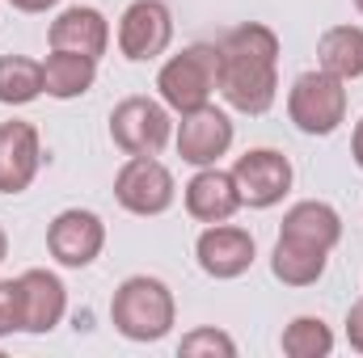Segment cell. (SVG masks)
<instances>
[{"label":"cell","mask_w":363,"mask_h":358,"mask_svg":"<svg viewBox=\"0 0 363 358\" xmlns=\"http://www.w3.org/2000/svg\"><path fill=\"white\" fill-rule=\"evenodd\" d=\"M216 76H220V51L194 42V47H182L178 55L165 59V68L157 72V89H161V101L169 110L190 114V110L211 101Z\"/></svg>","instance_id":"3957f363"},{"label":"cell","mask_w":363,"mask_h":358,"mask_svg":"<svg viewBox=\"0 0 363 358\" xmlns=\"http://www.w3.org/2000/svg\"><path fill=\"white\" fill-rule=\"evenodd\" d=\"M34 97H43V64L0 55V105H30Z\"/></svg>","instance_id":"ffe728a7"},{"label":"cell","mask_w":363,"mask_h":358,"mask_svg":"<svg viewBox=\"0 0 363 358\" xmlns=\"http://www.w3.org/2000/svg\"><path fill=\"white\" fill-rule=\"evenodd\" d=\"M355 8H359V13H363V0H355Z\"/></svg>","instance_id":"83f0119b"},{"label":"cell","mask_w":363,"mask_h":358,"mask_svg":"<svg viewBox=\"0 0 363 358\" xmlns=\"http://www.w3.org/2000/svg\"><path fill=\"white\" fill-rule=\"evenodd\" d=\"M47 42H51V51H77V55L101 59L106 47H110V21L93 4H72L51 21Z\"/></svg>","instance_id":"5bb4252c"},{"label":"cell","mask_w":363,"mask_h":358,"mask_svg":"<svg viewBox=\"0 0 363 358\" xmlns=\"http://www.w3.org/2000/svg\"><path fill=\"white\" fill-rule=\"evenodd\" d=\"M21 329V295H17V278H0V337Z\"/></svg>","instance_id":"603a6c76"},{"label":"cell","mask_w":363,"mask_h":358,"mask_svg":"<svg viewBox=\"0 0 363 358\" xmlns=\"http://www.w3.org/2000/svg\"><path fill=\"white\" fill-rule=\"evenodd\" d=\"M186 358H233L237 354V342L224 333V329H194V333H186L178 346Z\"/></svg>","instance_id":"7402d4cb"},{"label":"cell","mask_w":363,"mask_h":358,"mask_svg":"<svg viewBox=\"0 0 363 358\" xmlns=\"http://www.w3.org/2000/svg\"><path fill=\"white\" fill-rule=\"evenodd\" d=\"M17 13H47V8H55L60 0H9Z\"/></svg>","instance_id":"d4e9b609"},{"label":"cell","mask_w":363,"mask_h":358,"mask_svg":"<svg viewBox=\"0 0 363 358\" xmlns=\"http://www.w3.org/2000/svg\"><path fill=\"white\" fill-rule=\"evenodd\" d=\"M43 169V139L34 122H0V194H21Z\"/></svg>","instance_id":"7c38bea8"},{"label":"cell","mask_w":363,"mask_h":358,"mask_svg":"<svg viewBox=\"0 0 363 358\" xmlns=\"http://www.w3.org/2000/svg\"><path fill=\"white\" fill-rule=\"evenodd\" d=\"M169 131H174L169 105L152 97H127L110 114V139L127 156H157L169 144Z\"/></svg>","instance_id":"5b68a950"},{"label":"cell","mask_w":363,"mask_h":358,"mask_svg":"<svg viewBox=\"0 0 363 358\" xmlns=\"http://www.w3.org/2000/svg\"><path fill=\"white\" fill-rule=\"evenodd\" d=\"M93 81H97V59H89V55L51 51V55L43 59V93H47V97L72 101V97L89 93Z\"/></svg>","instance_id":"d6986e66"},{"label":"cell","mask_w":363,"mask_h":358,"mask_svg":"<svg viewBox=\"0 0 363 358\" xmlns=\"http://www.w3.org/2000/svg\"><path fill=\"white\" fill-rule=\"evenodd\" d=\"M287 118L304 135H334L347 122V81L330 72H304L287 93Z\"/></svg>","instance_id":"277c9868"},{"label":"cell","mask_w":363,"mask_h":358,"mask_svg":"<svg viewBox=\"0 0 363 358\" xmlns=\"http://www.w3.org/2000/svg\"><path fill=\"white\" fill-rule=\"evenodd\" d=\"M347 342H351V350L363 354V299H355L347 312Z\"/></svg>","instance_id":"cb8c5ba5"},{"label":"cell","mask_w":363,"mask_h":358,"mask_svg":"<svg viewBox=\"0 0 363 358\" xmlns=\"http://www.w3.org/2000/svg\"><path fill=\"white\" fill-rule=\"evenodd\" d=\"M233 148V118L224 110H216L211 101L182 114L178 122V156L194 169H207L216 165L224 152Z\"/></svg>","instance_id":"30bf717a"},{"label":"cell","mask_w":363,"mask_h":358,"mask_svg":"<svg viewBox=\"0 0 363 358\" xmlns=\"http://www.w3.org/2000/svg\"><path fill=\"white\" fill-rule=\"evenodd\" d=\"M174 173L157 156H131L114 178V198L131 215H161L174 207Z\"/></svg>","instance_id":"8992f818"},{"label":"cell","mask_w":363,"mask_h":358,"mask_svg":"<svg viewBox=\"0 0 363 358\" xmlns=\"http://www.w3.org/2000/svg\"><path fill=\"white\" fill-rule=\"evenodd\" d=\"M21 295V333H51L68 312V291L51 270H26L17 278Z\"/></svg>","instance_id":"4fadbf2b"},{"label":"cell","mask_w":363,"mask_h":358,"mask_svg":"<svg viewBox=\"0 0 363 358\" xmlns=\"http://www.w3.org/2000/svg\"><path fill=\"white\" fill-rule=\"evenodd\" d=\"M9 258V236H4V228H0V262Z\"/></svg>","instance_id":"4316f807"},{"label":"cell","mask_w":363,"mask_h":358,"mask_svg":"<svg viewBox=\"0 0 363 358\" xmlns=\"http://www.w3.org/2000/svg\"><path fill=\"white\" fill-rule=\"evenodd\" d=\"M325 266H330V253H325V249L304 245V241L279 232L274 253H271V270H274L279 282H287V287H313V282L325 274Z\"/></svg>","instance_id":"e0dca14e"},{"label":"cell","mask_w":363,"mask_h":358,"mask_svg":"<svg viewBox=\"0 0 363 358\" xmlns=\"http://www.w3.org/2000/svg\"><path fill=\"white\" fill-rule=\"evenodd\" d=\"M216 89L237 114H267L279 93V34L271 25H237L220 47Z\"/></svg>","instance_id":"6da1fadb"},{"label":"cell","mask_w":363,"mask_h":358,"mask_svg":"<svg viewBox=\"0 0 363 358\" xmlns=\"http://www.w3.org/2000/svg\"><path fill=\"white\" fill-rule=\"evenodd\" d=\"M283 236H296V241L317 245V249L330 253V249L342 241V215H338L330 202H317V198L296 202V207L283 215Z\"/></svg>","instance_id":"2e32d148"},{"label":"cell","mask_w":363,"mask_h":358,"mask_svg":"<svg viewBox=\"0 0 363 358\" xmlns=\"http://www.w3.org/2000/svg\"><path fill=\"white\" fill-rule=\"evenodd\" d=\"M228 173L237 181L241 207L267 211L274 202H283V194L291 190V161L274 148H250L245 156H237V165Z\"/></svg>","instance_id":"ba28073f"},{"label":"cell","mask_w":363,"mask_h":358,"mask_svg":"<svg viewBox=\"0 0 363 358\" xmlns=\"http://www.w3.org/2000/svg\"><path fill=\"white\" fill-rule=\"evenodd\" d=\"M47 249H51V258L60 266H72V270L93 266L101 258V249H106V224H101V215L81 211V207L60 211L51 219V228H47Z\"/></svg>","instance_id":"9c48e42d"},{"label":"cell","mask_w":363,"mask_h":358,"mask_svg":"<svg viewBox=\"0 0 363 358\" xmlns=\"http://www.w3.org/2000/svg\"><path fill=\"white\" fill-rule=\"evenodd\" d=\"M317 68L338 81L363 76V30L359 25H330L317 38Z\"/></svg>","instance_id":"ac0fdd59"},{"label":"cell","mask_w":363,"mask_h":358,"mask_svg":"<svg viewBox=\"0 0 363 358\" xmlns=\"http://www.w3.org/2000/svg\"><path fill=\"white\" fill-rule=\"evenodd\" d=\"M254 253H258L254 236L245 228H233L228 219L224 224H207L203 236L194 241V258H199L203 274H211V278H241L254 266Z\"/></svg>","instance_id":"8fae6325"},{"label":"cell","mask_w":363,"mask_h":358,"mask_svg":"<svg viewBox=\"0 0 363 358\" xmlns=\"http://www.w3.org/2000/svg\"><path fill=\"white\" fill-rule=\"evenodd\" d=\"M351 156H355V165L363 169V118L355 122V135H351Z\"/></svg>","instance_id":"484cf974"},{"label":"cell","mask_w":363,"mask_h":358,"mask_svg":"<svg viewBox=\"0 0 363 358\" xmlns=\"http://www.w3.org/2000/svg\"><path fill=\"white\" fill-rule=\"evenodd\" d=\"M174 42V13L161 0H135L127 4V13L118 17V51L131 64H148L157 55H165Z\"/></svg>","instance_id":"52a82bcc"},{"label":"cell","mask_w":363,"mask_h":358,"mask_svg":"<svg viewBox=\"0 0 363 358\" xmlns=\"http://www.w3.org/2000/svg\"><path fill=\"white\" fill-rule=\"evenodd\" d=\"M110 321L114 329L127 337V342H161L174 321H178V304H174V291L161 282V278H148V274H135L127 278L114 299H110Z\"/></svg>","instance_id":"7a4b0ae2"},{"label":"cell","mask_w":363,"mask_h":358,"mask_svg":"<svg viewBox=\"0 0 363 358\" xmlns=\"http://www.w3.org/2000/svg\"><path fill=\"white\" fill-rule=\"evenodd\" d=\"M334 350V333L321 316H296L283 329V354L287 358H325Z\"/></svg>","instance_id":"44dd1931"},{"label":"cell","mask_w":363,"mask_h":358,"mask_svg":"<svg viewBox=\"0 0 363 358\" xmlns=\"http://www.w3.org/2000/svg\"><path fill=\"white\" fill-rule=\"evenodd\" d=\"M186 211L199 219V224H224L241 211V194H237V181L233 173L207 165L199 169L190 185H186Z\"/></svg>","instance_id":"9a60e30c"}]
</instances>
